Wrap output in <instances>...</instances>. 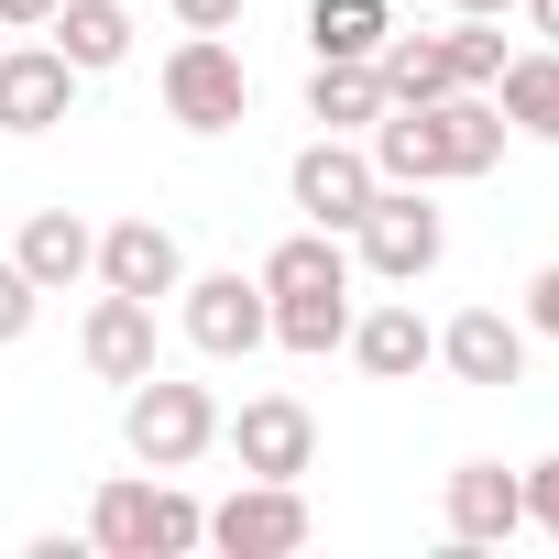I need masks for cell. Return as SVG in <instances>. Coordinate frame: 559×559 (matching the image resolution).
Returning <instances> with one entry per match:
<instances>
[{"label": "cell", "mask_w": 559, "mask_h": 559, "mask_svg": "<svg viewBox=\"0 0 559 559\" xmlns=\"http://www.w3.org/2000/svg\"><path fill=\"white\" fill-rule=\"evenodd\" d=\"M88 548L99 559H187V548H209V504L176 493L165 472L154 483L143 472H110L99 504H88Z\"/></svg>", "instance_id": "6da1fadb"}, {"label": "cell", "mask_w": 559, "mask_h": 559, "mask_svg": "<svg viewBox=\"0 0 559 559\" xmlns=\"http://www.w3.org/2000/svg\"><path fill=\"white\" fill-rule=\"evenodd\" d=\"M121 439H132L143 472H187V461L219 450V395H209V384H176V373L154 362L143 384H121Z\"/></svg>", "instance_id": "7a4b0ae2"}, {"label": "cell", "mask_w": 559, "mask_h": 559, "mask_svg": "<svg viewBox=\"0 0 559 559\" xmlns=\"http://www.w3.org/2000/svg\"><path fill=\"white\" fill-rule=\"evenodd\" d=\"M352 252H362V274H384V286H417V274H439V252H450V219L428 209V187H373V209L352 219Z\"/></svg>", "instance_id": "3957f363"}, {"label": "cell", "mask_w": 559, "mask_h": 559, "mask_svg": "<svg viewBox=\"0 0 559 559\" xmlns=\"http://www.w3.org/2000/svg\"><path fill=\"white\" fill-rule=\"evenodd\" d=\"M165 110H176L187 132H230V121L252 110V67H241V45H230V34H187V45L165 56Z\"/></svg>", "instance_id": "277c9868"}, {"label": "cell", "mask_w": 559, "mask_h": 559, "mask_svg": "<svg viewBox=\"0 0 559 559\" xmlns=\"http://www.w3.org/2000/svg\"><path fill=\"white\" fill-rule=\"evenodd\" d=\"M176 297H187V341L209 362H241V352L274 341V297H263V274H241V263L230 274H187Z\"/></svg>", "instance_id": "5b68a950"}, {"label": "cell", "mask_w": 559, "mask_h": 559, "mask_svg": "<svg viewBox=\"0 0 559 559\" xmlns=\"http://www.w3.org/2000/svg\"><path fill=\"white\" fill-rule=\"evenodd\" d=\"M219 439H230V461L252 483H308L319 472V417L297 395H252L241 417H219Z\"/></svg>", "instance_id": "8992f818"}, {"label": "cell", "mask_w": 559, "mask_h": 559, "mask_svg": "<svg viewBox=\"0 0 559 559\" xmlns=\"http://www.w3.org/2000/svg\"><path fill=\"white\" fill-rule=\"evenodd\" d=\"M209 548H230V559H286V548H308V493L241 472V493L209 504Z\"/></svg>", "instance_id": "52a82bcc"}, {"label": "cell", "mask_w": 559, "mask_h": 559, "mask_svg": "<svg viewBox=\"0 0 559 559\" xmlns=\"http://www.w3.org/2000/svg\"><path fill=\"white\" fill-rule=\"evenodd\" d=\"M373 187H384V176H373V154H362L352 132H319V143L286 165V198H297L319 230H352V219L373 209Z\"/></svg>", "instance_id": "ba28073f"}, {"label": "cell", "mask_w": 559, "mask_h": 559, "mask_svg": "<svg viewBox=\"0 0 559 559\" xmlns=\"http://www.w3.org/2000/svg\"><path fill=\"white\" fill-rule=\"evenodd\" d=\"M362 154H373V176L384 187H439V176H461V154H450V110L439 99H417V110H373V132H362Z\"/></svg>", "instance_id": "9c48e42d"}, {"label": "cell", "mask_w": 559, "mask_h": 559, "mask_svg": "<svg viewBox=\"0 0 559 559\" xmlns=\"http://www.w3.org/2000/svg\"><path fill=\"white\" fill-rule=\"evenodd\" d=\"M78 99V67L56 45H0V132H56Z\"/></svg>", "instance_id": "30bf717a"}, {"label": "cell", "mask_w": 559, "mask_h": 559, "mask_svg": "<svg viewBox=\"0 0 559 559\" xmlns=\"http://www.w3.org/2000/svg\"><path fill=\"white\" fill-rule=\"evenodd\" d=\"M78 352H88V373H99V384H143V373H154V297L99 286V308H88Z\"/></svg>", "instance_id": "8fae6325"}, {"label": "cell", "mask_w": 559, "mask_h": 559, "mask_svg": "<svg viewBox=\"0 0 559 559\" xmlns=\"http://www.w3.org/2000/svg\"><path fill=\"white\" fill-rule=\"evenodd\" d=\"M439 362H450L461 384L504 395V384H526V330H515L504 308H461V319L439 330Z\"/></svg>", "instance_id": "7c38bea8"}, {"label": "cell", "mask_w": 559, "mask_h": 559, "mask_svg": "<svg viewBox=\"0 0 559 559\" xmlns=\"http://www.w3.org/2000/svg\"><path fill=\"white\" fill-rule=\"evenodd\" d=\"M515 526H526V472L461 461V472H450V537H461V548H504Z\"/></svg>", "instance_id": "4fadbf2b"}, {"label": "cell", "mask_w": 559, "mask_h": 559, "mask_svg": "<svg viewBox=\"0 0 559 559\" xmlns=\"http://www.w3.org/2000/svg\"><path fill=\"white\" fill-rule=\"evenodd\" d=\"M99 286H121V297H176V286H187L176 230H165V219H110V230H99Z\"/></svg>", "instance_id": "5bb4252c"}, {"label": "cell", "mask_w": 559, "mask_h": 559, "mask_svg": "<svg viewBox=\"0 0 559 559\" xmlns=\"http://www.w3.org/2000/svg\"><path fill=\"white\" fill-rule=\"evenodd\" d=\"M352 362H362L373 384H417V373L439 362V330H428L406 297H384V308H362V319H352Z\"/></svg>", "instance_id": "9a60e30c"}, {"label": "cell", "mask_w": 559, "mask_h": 559, "mask_svg": "<svg viewBox=\"0 0 559 559\" xmlns=\"http://www.w3.org/2000/svg\"><path fill=\"white\" fill-rule=\"evenodd\" d=\"M12 263L34 274L45 297H67L78 274H99V230H88L78 209H34V219H23V241H12Z\"/></svg>", "instance_id": "2e32d148"}, {"label": "cell", "mask_w": 559, "mask_h": 559, "mask_svg": "<svg viewBox=\"0 0 559 559\" xmlns=\"http://www.w3.org/2000/svg\"><path fill=\"white\" fill-rule=\"evenodd\" d=\"M56 56L78 67V78H110L121 56H132V12H121V0H56Z\"/></svg>", "instance_id": "e0dca14e"}, {"label": "cell", "mask_w": 559, "mask_h": 559, "mask_svg": "<svg viewBox=\"0 0 559 559\" xmlns=\"http://www.w3.org/2000/svg\"><path fill=\"white\" fill-rule=\"evenodd\" d=\"M319 286H352V241L308 219L297 241H274V252H263V297H319Z\"/></svg>", "instance_id": "ac0fdd59"}, {"label": "cell", "mask_w": 559, "mask_h": 559, "mask_svg": "<svg viewBox=\"0 0 559 559\" xmlns=\"http://www.w3.org/2000/svg\"><path fill=\"white\" fill-rule=\"evenodd\" d=\"M373 78H384V99H395V110H417V99H450V88H461L439 34H384V45H373Z\"/></svg>", "instance_id": "d6986e66"}, {"label": "cell", "mask_w": 559, "mask_h": 559, "mask_svg": "<svg viewBox=\"0 0 559 559\" xmlns=\"http://www.w3.org/2000/svg\"><path fill=\"white\" fill-rule=\"evenodd\" d=\"M395 34V0H308V56L373 67V45Z\"/></svg>", "instance_id": "ffe728a7"}, {"label": "cell", "mask_w": 559, "mask_h": 559, "mask_svg": "<svg viewBox=\"0 0 559 559\" xmlns=\"http://www.w3.org/2000/svg\"><path fill=\"white\" fill-rule=\"evenodd\" d=\"M493 110H504L515 132L559 143V45H548V56H504V78H493Z\"/></svg>", "instance_id": "44dd1931"}, {"label": "cell", "mask_w": 559, "mask_h": 559, "mask_svg": "<svg viewBox=\"0 0 559 559\" xmlns=\"http://www.w3.org/2000/svg\"><path fill=\"white\" fill-rule=\"evenodd\" d=\"M373 110H384V78L319 56V78H308V121H319V132H373Z\"/></svg>", "instance_id": "7402d4cb"}, {"label": "cell", "mask_w": 559, "mask_h": 559, "mask_svg": "<svg viewBox=\"0 0 559 559\" xmlns=\"http://www.w3.org/2000/svg\"><path fill=\"white\" fill-rule=\"evenodd\" d=\"M274 341H286V352H341V341H352V286L274 297Z\"/></svg>", "instance_id": "603a6c76"}, {"label": "cell", "mask_w": 559, "mask_h": 559, "mask_svg": "<svg viewBox=\"0 0 559 559\" xmlns=\"http://www.w3.org/2000/svg\"><path fill=\"white\" fill-rule=\"evenodd\" d=\"M439 45H450V78H461V88H493V78H504V23H493V12H461Z\"/></svg>", "instance_id": "cb8c5ba5"}, {"label": "cell", "mask_w": 559, "mask_h": 559, "mask_svg": "<svg viewBox=\"0 0 559 559\" xmlns=\"http://www.w3.org/2000/svg\"><path fill=\"white\" fill-rule=\"evenodd\" d=\"M34 308H45V286H34L23 263H0V352H12V341L34 330Z\"/></svg>", "instance_id": "d4e9b609"}, {"label": "cell", "mask_w": 559, "mask_h": 559, "mask_svg": "<svg viewBox=\"0 0 559 559\" xmlns=\"http://www.w3.org/2000/svg\"><path fill=\"white\" fill-rule=\"evenodd\" d=\"M526 526L559 537V461H526Z\"/></svg>", "instance_id": "484cf974"}, {"label": "cell", "mask_w": 559, "mask_h": 559, "mask_svg": "<svg viewBox=\"0 0 559 559\" xmlns=\"http://www.w3.org/2000/svg\"><path fill=\"white\" fill-rule=\"evenodd\" d=\"M187 34H241V0H165Z\"/></svg>", "instance_id": "4316f807"}, {"label": "cell", "mask_w": 559, "mask_h": 559, "mask_svg": "<svg viewBox=\"0 0 559 559\" xmlns=\"http://www.w3.org/2000/svg\"><path fill=\"white\" fill-rule=\"evenodd\" d=\"M526 319H537V330L559 341V263H548V274H537V286H526Z\"/></svg>", "instance_id": "83f0119b"}, {"label": "cell", "mask_w": 559, "mask_h": 559, "mask_svg": "<svg viewBox=\"0 0 559 559\" xmlns=\"http://www.w3.org/2000/svg\"><path fill=\"white\" fill-rule=\"evenodd\" d=\"M0 23H12V34H45V23H56V0H0Z\"/></svg>", "instance_id": "f1b7e54d"}, {"label": "cell", "mask_w": 559, "mask_h": 559, "mask_svg": "<svg viewBox=\"0 0 559 559\" xmlns=\"http://www.w3.org/2000/svg\"><path fill=\"white\" fill-rule=\"evenodd\" d=\"M515 12H526V23H537V34L559 45V0H515Z\"/></svg>", "instance_id": "f546056e"}, {"label": "cell", "mask_w": 559, "mask_h": 559, "mask_svg": "<svg viewBox=\"0 0 559 559\" xmlns=\"http://www.w3.org/2000/svg\"><path fill=\"white\" fill-rule=\"evenodd\" d=\"M450 12H493V23H504V12H515V0H450Z\"/></svg>", "instance_id": "4dcf8cb0"}, {"label": "cell", "mask_w": 559, "mask_h": 559, "mask_svg": "<svg viewBox=\"0 0 559 559\" xmlns=\"http://www.w3.org/2000/svg\"><path fill=\"white\" fill-rule=\"evenodd\" d=\"M0 45H12V23H0Z\"/></svg>", "instance_id": "1f68e13d"}]
</instances>
